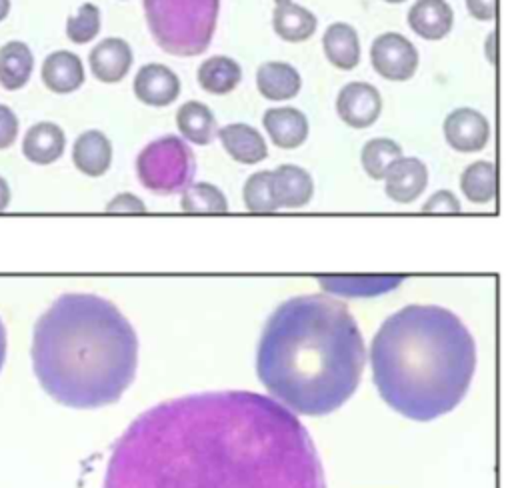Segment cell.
Returning a JSON list of instances; mask_svg holds the SVG:
<instances>
[{"label":"cell","mask_w":512,"mask_h":488,"mask_svg":"<svg viewBox=\"0 0 512 488\" xmlns=\"http://www.w3.org/2000/svg\"><path fill=\"white\" fill-rule=\"evenodd\" d=\"M72 162L82 174L90 178L106 174L112 164L110 138L100 130L82 132L72 144Z\"/></svg>","instance_id":"d6986e66"},{"label":"cell","mask_w":512,"mask_h":488,"mask_svg":"<svg viewBox=\"0 0 512 488\" xmlns=\"http://www.w3.org/2000/svg\"><path fill=\"white\" fill-rule=\"evenodd\" d=\"M326 60L338 70H352L360 62V38L348 22H332L322 34Z\"/></svg>","instance_id":"7402d4cb"},{"label":"cell","mask_w":512,"mask_h":488,"mask_svg":"<svg viewBox=\"0 0 512 488\" xmlns=\"http://www.w3.org/2000/svg\"><path fill=\"white\" fill-rule=\"evenodd\" d=\"M10 8H12V2H10V0H0V22L8 18Z\"/></svg>","instance_id":"74e56055"},{"label":"cell","mask_w":512,"mask_h":488,"mask_svg":"<svg viewBox=\"0 0 512 488\" xmlns=\"http://www.w3.org/2000/svg\"><path fill=\"white\" fill-rule=\"evenodd\" d=\"M66 148V134L56 122H36L32 124L22 138V154L32 164H52L56 162Z\"/></svg>","instance_id":"9a60e30c"},{"label":"cell","mask_w":512,"mask_h":488,"mask_svg":"<svg viewBox=\"0 0 512 488\" xmlns=\"http://www.w3.org/2000/svg\"><path fill=\"white\" fill-rule=\"evenodd\" d=\"M428 184V168L416 156H400L384 176L386 196L398 204L414 202Z\"/></svg>","instance_id":"7c38bea8"},{"label":"cell","mask_w":512,"mask_h":488,"mask_svg":"<svg viewBox=\"0 0 512 488\" xmlns=\"http://www.w3.org/2000/svg\"><path fill=\"white\" fill-rule=\"evenodd\" d=\"M384 2H388V4H400V2H406V0H384Z\"/></svg>","instance_id":"f35d334b"},{"label":"cell","mask_w":512,"mask_h":488,"mask_svg":"<svg viewBox=\"0 0 512 488\" xmlns=\"http://www.w3.org/2000/svg\"><path fill=\"white\" fill-rule=\"evenodd\" d=\"M196 78L204 92L214 96H224V94H230L240 84L242 68L234 58L216 54L200 62Z\"/></svg>","instance_id":"d4e9b609"},{"label":"cell","mask_w":512,"mask_h":488,"mask_svg":"<svg viewBox=\"0 0 512 488\" xmlns=\"http://www.w3.org/2000/svg\"><path fill=\"white\" fill-rule=\"evenodd\" d=\"M106 210L108 212H146V204L136 194L122 192L106 204Z\"/></svg>","instance_id":"836d02e7"},{"label":"cell","mask_w":512,"mask_h":488,"mask_svg":"<svg viewBox=\"0 0 512 488\" xmlns=\"http://www.w3.org/2000/svg\"><path fill=\"white\" fill-rule=\"evenodd\" d=\"M6 346H8V340H6V328L0 320V370L4 366V360H6Z\"/></svg>","instance_id":"8d00e7d4"},{"label":"cell","mask_w":512,"mask_h":488,"mask_svg":"<svg viewBox=\"0 0 512 488\" xmlns=\"http://www.w3.org/2000/svg\"><path fill=\"white\" fill-rule=\"evenodd\" d=\"M460 190L472 204H488L496 196V168L490 160L468 164L460 176Z\"/></svg>","instance_id":"4316f807"},{"label":"cell","mask_w":512,"mask_h":488,"mask_svg":"<svg viewBox=\"0 0 512 488\" xmlns=\"http://www.w3.org/2000/svg\"><path fill=\"white\" fill-rule=\"evenodd\" d=\"M132 88L142 104L164 108L180 96V78L172 68L160 62H148L136 72Z\"/></svg>","instance_id":"30bf717a"},{"label":"cell","mask_w":512,"mask_h":488,"mask_svg":"<svg viewBox=\"0 0 512 488\" xmlns=\"http://www.w3.org/2000/svg\"><path fill=\"white\" fill-rule=\"evenodd\" d=\"M18 116L6 104H0V150L10 148L18 138Z\"/></svg>","instance_id":"1f68e13d"},{"label":"cell","mask_w":512,"mask_h":488,"mask_svg":"<svg viewBox=\"0 0 512 488\" xmlns=\"http://www.w3.org/2000/svg\"><path fill=\"white\" fill-rule=\"evenodd\" d=\"M34 70V54L22 40L0 46V84L4 90H20L28 84Z\"/></svg>","instance_id":"cb8c5ba5"},{"label":"cell","mask_w":512,"mask_h":488,"mask_svg":"<svg viewBox=\"0 0 512 488\" xmlns=\"http://www.w3.org/2000/svg\"><path fill=\"white\" fill-rule=\"evenodd\" d=\"M256 88L266 100H290L302 88L300 72L288 62H262L256 70Z\"/></svg>","instance_id":"ffe728a7"},{"label":"cell","mask_w":512,"mask_h":488,"mask_svg":"<svg viewBox=\"0 0 512 488\" xmlns=\"http://www.w3.org/2000/svg\"><path fill=\"white\" fill-rule=\"evenodd\" d=\"M42 84L54 94H72L84 84V64L78 54L70 50L50 52L40 68Z\"/></svg>","instance_id":"4fadbf2b"},{"label":"cell","mask_w":512,"mask_h":488,"mask_svg":"<svg viewBox=\"0 0 512 488\" xmlns=\"http://www.w3.org/2000/svg\"><path fill=\"white\" fill-rule=\"evenodd\" d=\"M370 62L382 78L404 82L418 70V50L404 34L384 32L370 46Z\"/></svg>","instance_id":"52a82bcc"},{"label":"cell","mask_w":512,"mask_h":488,"mask_svg":"<svg viewBox=\"0 0 512 488\" xmlns=\"http://www.w3.org/2000/svg\"><path fill=\"white\" fill-rule=\"evenodd\" d=\"M176 126L184 142L206 146L216 136V116L212 110L198 100H188L176 110Z\"/></svg>","instance_id":"484cf974"},{"label":"cell","mask_w":512,"mask_h":488,"mask_svg":"<svg viewBox=\"0 0 512 488\" xmlns=\"http://www.w3.org/2000/svg\"><path fill=\"white\" fill-rule=\"evenodd\" d=\"M102 488H326L294 412L246 390L188 394L142 412L116 440Z\"/></svg>","instance_id":"6da1fadb"},{"label":"cell","mask_w":512,"mask_h":488,"mask_svg":"<svg viewBox=\"0 0 512 488\" xmlns=\"http://www.w3.org/2000/svg\"><path fill=\"white\" fill-rule=\"evenodd\" d=\"M180 206L184 212H226L228 210V200L224 192L208 182H192L182 190Z\"/></svg>","instance_id":"f1b7e54d"},{"label":"cell","mask_w":512,"mask_h":488,"mask_svg":"<svg viewBox=\"0 0 512 488\" xmlns=\"http://www.w3.org/2000/svg\"><path fill=\"white\" fill-rule=\"evenodd\" d=\"M374 384L402 416L434 420L460 404L476 368L464 322L442 306L410 304L388 316L370 346Z\"/></svg>","instance_id":"277c9868"},{"label":"cell","mask_w":512,"mask_h":488,"mask_svg":"<svg viewBox=\"0 0 512 488\" xmlns=\"http://www.w3.org/2000/svg\"><path fill=\"white\" fill-rule=\"evenodd\" d=\"M8 204H10V186H8V182L0 176V212L6 210Z\"/></svg>","instance_id":"d590c367"},{"label":"cell","mask_w":512,"mask_h":488,"mask_svg":"<svg viewBox=\"0 0 512 488\" xmlns=\"http://www.w3.org/2000/svg\"><path fill=\"white\" fill-rule=\"evenodd\" d=\"M402 156V146L392 138H372L362 146L360 162L372 180H384L392 162Z\"/></svg>","instance_id":"83f0119b"},{"label":"cell","mask_w":512,"mask_h":488,"mask_svg":"<svg viewBox=\"0 0 512 488\" xmlns=\"http://www.w3.org/2000/svg\"><path fill=\"white\" fill-rule=\"evenodd\" d=\"M218 140L228 156L240 164H258L268 156L264 136L250 124L232 122L218 130Z\"/></svg>","instance_id":"2e32d148"},{"label":"cell","mask_w":512,"mask_h":488,"mask_svg":"<svg viewBox=\"0 0 512 488\" xmlns=\"http://www.w3.org/2000/svg\"><path fill=\"white\" fill-rule=\"evenodd\" d=\"M272 192L278 208H302L312 200L314 180L296 164H280L272 170Z\"/></svg>","instance_id":"e0dca14e"},{"label":"cell","mask_w":512,"mask_h":488,"mask_svg":"<svg viewBox=\"0 0 512 488\" xmlns=\"http://www.w3.org/2000/svg\"><path fill=\"white\" fill-rule=\"evenodd\" d=\"M408 26L424 40H442L454 26V12L446 0H416L408 10Z\"/></svg>","instance_id":"ac0fdd59"},{"label":"cell","mask_w":512,"mask_h":488,"mask_svg":"<svg viewBox=\"0 0 512 488\" xmlns=\"http://www.w3.org/2000/svg\"><path fill=\"white\" fill-rule=\"evenodd\" d=\"M402 276H320L318 284L334 296H378L402 284Z\"/></svg>","instance_id":"603a6c76"},{"label":"cell","mask_w":512,"mask_h":488,"mask_svg":"<svg viewBox=\"0 0 512 488\" xmlns=\"http://www.w3.org/2000/svg\"><path fill=\"white\" fill-rule=\"evenodd\" d=\"M336 112L340 120L356 130L372 126L382 112V96L368 82H348L336 96Z\"/></svg>","instance_id":"ba28073f"},{"label":"cell","mask_w":512,"mask_h":488,"mask_svg":"<svg viewBox=\"0 0 512 488\" xmlns=\"http://www.w3.org/2000/svg\"><path fill=\"white\" fill-rule=\"evenodd\" d=\"M422 210L424 212H460V200L450 190H438L426 200Z\"/></svg>","instance_id":"d6a6232c"},{"label":"cell","mask_w":512,"mask_h":488,"mask_svg":"<svg viewBox=\"0 0 512 488\" xmlns=\"http://www.w3.org/2000/svg\"><path fill=\"white\" fill-rule=\"evenodd\" d=\"M244 204L250 212H274L278 204L272 192V170H260L248 176L244 182Z\"/></svg>","instance_id":"f546056e"},{"label":"cell","mask_w":512,"mask_h":488,"mask_svg":"<svg viewBox=\"0 0 512 488\" xmlns=\"http://www.w3.org/2000/svg\"><path fill=\"white\" fill-rule=\"evenodd\" d=\"M32 366L56 402L100 408L116 402L132 384L138 336L110 300L62 294L34 326Z\"/></svg>","instance_id":"3957f363"},{"label":"cell","mask_w":512,"mask_h":488,"mask_svg":"<svg viewBox=\"0 0 512 488\" xmlns=\"http://www.w3.org/2000/svg\"><path fill=\"white\" fill-rule=\"evenodd\" d=\"M272 28L282 40L296 44L314 36L318 20L308 8L294 0H274Z\"/></svg>","instance_id":"44dd1931"},{"label":"cell","mask_w":512,"mask_h":488,"mask_svg":"<svg viewBox=\"0 0 512 488\" xmlns=\"http://www.w3.org/2000/svg\"><path fill=\"white\" fill-rule=\"evenodd\" d=\"M364 362V340L348 306L326 294H306L284 300L266 320L256 372L284 408L322 416L354 394Z\"/></svg>","instance_id":"7a4b0ae2"},{"label":"cell","mask_w":512,"mask_h":488,"mask_svg":"<svg viewBox=\"0 0 512 488\" xmlns=\"http://www.w3.org/2000/svg\"><path fill=\"white\" fill-rule=\"evenodd\" d=\"M100 32V10L92 2H84L66 20V36L74 44H88Z\"/></svg>","instance_id":"4dcf8cb0"},{"label":"cell","mask_w":512,"mask_h":488,"mask_svg":"<svg viewBox=\"0 0 512 488\" xmlns=\"http://www.w3.org/2000/svg\"><path fill=\"white\" fill-rule=\"evenodd\" d=\"M444 138L456 152H480L490 140L488 118L474 108H454L442 124Z\"/></svg>","instance_id":"9c48e42d"},{"label":"cell","mask_w":512,"mask_h":488,"mask_svg":"<svg viewBox=\"0 0 512 488\" xmlns=\"http://www.w3.org/2000/svg\"><path fill=\"white\" fill-rule=\"evenodd\" d=\"M196 160L188 142L174 134H166L148 142L136 158V174L140 184L162 196L182 192L192 184Z\"/></svg>","instance_id":"8992f818"},{"label":"cell","mask_w":512,"mask_h":488,"mask_svg":"<svg viewBox=\"0 0 512 488\" xmlns=\"http://www.w3.org/2000/svg\"><path fill=\"white\" fill-rule=\"evenodd\" d=\"M134 54L124 38L110 36L100 40L88 54V66L96 80L104 84H116L130 72Z\"/></svg>","instance_id":"8fae6325"},{"label":"cell","mask_w":512,"mask_h":488,"mask_svg":"<svg viewBox=\"0 0 512 488\" xmlns=\"http://www.w3.org/2000/svg\"><path fill=\"white\" fill-rule=\"evenodd\" d=\"M264 130L268 132L270 140L274 146L284 148V150H294L302 146L308 138V118L302 110L298 108H270L262 116Z\"/></svg>","instance_id":"5bb4252c"},{"label":"cell","mask_w":512,"mask_h":488,"mask_svg":"<svg viewBox=\"0 0 512 488\" xmlns=\"http://www.w3.org/2000/svg\"><path fill=\"white\" fill-rule=\"evenodd\" d=\"M468 14L476 20L488 22L496 16V0H464Z\"/></svg>","instance_id":"e575fe53"},{"label":"cell","mask_w":512,"mask_h":488,"mask_svg":"<svg viewBox=\"0 0 512 488\" xmlns=\"http://www.w3.org/2000/svg\"><path fill=\"white\" fill-rule=\"evenodd\" d=\"M154 42L172 56H200L212 42L220 0H142Z\"/></svg>","instance_id":"5b68a950"}]
</instances>
